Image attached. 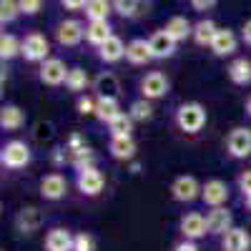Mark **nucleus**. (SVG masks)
<instances>
[{
	"label": "nucleus",
	"mask_w": 251,
	"mask_h": 251,
	"mask_svg": "<svg viewBox=\"0 0 251 251\" xmlns=\"http://www.w3.org/2000/svg\"><path fill=\"white\" fill-rule=\"evenodd\" d=\"M208 121V113H206V106L199 100H186V103H178L176 111H174V126L186 133V136H196L203 131V126Z\"/></svg>",
	"instance_id": "nucleus-1"
},
{
	"label": "nucleus",
	"mask_w": 251,
	"mask_h": 251,
	"mask_svg": "<svg viewBox=\"0 0 251 251\" xmlns=\"http://www.w3.org/2000/svg\"><path fill=\"white\" fill-rule=\"evenodd\" d=\"M241 201H244V208H246V211L251 214V194H249V196H244Z\"/></svg>",
	"instance_id": "nucleus-45"
},
{
	"label": "nucleus",
	"mask_w": 251,
	"mask_h": 251,
	"mask_svg": "<svg viewBox=\"0 0 251 251\" xmlns=\"http://www.w3.org/2000/svg\"><path fill=\"white\" fill-rule=\"evenodd\" d=\"M244 111H246V116L251 118V96L246 98V103H244Z\"/></svg>",
	"instance_id": "nucleus-46"
},
{
	"label": "nucleus",
	"mask_w": 251,
	"mask_h": 251,
	"mask_svg": "<svg viewBox=\"0 0 251 251\" xmlns=\"http://www.w3.org/2000/svg\"><path fill=\"white\" fill-rule=\"evenodd\" d=\"M169 91H171V80L161 71H149L138 80V93L146 100H161L169 96Z\"/></svg>",
	"instance_id": "nucleus-4"
},
{
	"label": "nucleus",
	"mask_w": 251,
	"mask_h": 251,
	"mask_svg": "<svg viewBox=\"0 0 251 251\" xmlns=\"http://www.w3.org/2000/svg\"><path fill=\"white\" fill-rule=\"evenodd\" d=\"M149 46H151L153 60H166V58H171V55L176 53V46H178V43L161 28V30H156V33L149 38Z\"/></svg>",
	"instance_id": "nucleus-20"
},
{
	"label": "nucleus",
	"mask_w": 251,
	"mask_h": 251,
	"mask_svg": "<svg viewBox=\"0 0 251 251\" xmlns=\"http://www.w3.org/2000/svg\"><path fill=\"white\" fill-rule=\"evenodd\" d=\"M241 40H244L246 46H251V18H249L246 23L241 25Z\"/></svg>",
	"instance_id": "nucleus-44"
},
{
	"label": "nucleus",
	"mask_w": 251,
	"mask_h": 251,
	"mask_svg": "<svg viewBox=\"0 0 251 251\" xmlns=\"http://www.w3.org/2000/svg\"><path fill=\"white\" fill-rule=\"evenodd\" d=\"M133 118L128 116V111L126 113H121L118 118H113L111 123H108V133L111 136H133Z\"/></svg>",
	"instance_id": "nucleus-34"
},
{
	"label": "nucleus",
	"mask_w": 251,
	"mask_h": 251,
	"mask_svg": "<svg viewBox=\"0 0 251 251\" xmlns=\"http://www.w3.org/2000/svg\"><path fill=\"white\" fill-rule=\"evenodd\" d=\"M188 3H191V8L196 13H206V10H211L216 5V0H188Z\"/></svg>",
	"instance_id": "nucleus-42"
},
{
	"label": "nucleus",
	"mask_w": 251,
	"mask_h": 251,
	"mask_svg": "<svg viewBox=\"0 0 251 251\" xmlns=\"http://www.w3.org/2000/svg\"><path fill=\"white\" fill-rule=\"evenodd\" d=\"M171 251H201L199 241H188V239H181L178 244H174Z\"/></svg>",
	"instance_id": "nucleus-41"
},
{
	"label": "nucleus",
	"mask_w": 251,
	"mask_h": 251,
	"mask_svg": "<svg viewBox=\"0 0 251 251\" xmlns=\"http://www.w3.org/2000/svg\"><path fill=\"white\" fill-rule=\"evenodd\" d=\"M126 60L131 66H146V63L153 60V53H151V46L146 38H133L126 43Z\"/></svg>",
	"instance_id": "nucleus-21"
},
{
	"label": "nucleus",
	"mask_w": 251,
	"mask_h": 251,
	"mask_svg": "<svg viewBox=\"0 0 251 251\" xmlns=\"http://www.w3.org/2000/svg\"><path fill=\"white\" fill-rule=\"evenodd\" d=\"M68 66L63 63L60 58H48L38 66V80L43 86L58 88V86H66V78H68Z\"/></svg>",
	"instance_id": "nucleus-8"
},
{
	"label": "nucleus",
	"mask_w": 251,
	"mask_h": 251,
	"mask_svg": "<svg viewBox=\"0 0 251 251\" xmlns=\"http://www.w3.org/2000/svg\"><path fill=\"white\" fill-rule=\"evenodd\" d=\"M208 48H211V53H214L216 58H228V55H234V53H236V48H239V38H236V33H234L231 28H219Z\"/></svg>",
	"instance_id": "nucleus-15"
},
{
	"label": "nucleus",
	"mask_w": 251,
	"mask_h": 251,
	"mask_svg": "<svg viewBox=\"0 0 251 251\" xmlns=\"http://www.w3.org/2000/svg\"><path fill=\"white\" fill-rule=\"evenodd\" d=\"M18 5L23 15H38L40 8H43V0H18Z\"/></svg>",
	"instance_id": "nucleus-40"
},
{
	"label": "nucleus",
	"mask_w": 251,
	"mask_h": 251,
	"mask_svg": "<svg viewBox=\"0 0 251 251\" xmlns=\"http://www.w3.org/2000/svg\"><path fill=\"white\" fill-rule=\"evenodd\" d=\"M178 234L181 239H188V241H199L208 234V224H206V216L201 211H188L178 219Z\"/></svg>",
	"instance_id": "nucleus-11"
},
{
	"label": "nucleus",
	"mask_w": 251,
	"mask_h": 251,
	"mask_svg": "<svg viewBox=\"0 0 251 251\" xmlns=\"http://www.w3.org/2000/svg\"><path fill=\"white\" fill-rule=\"evenodd\" d=\"M96 103H98V96L96 93H80L75 98L78 116H96Z\"/></svg>",
	"instance_id": "nucleus-36"
},
{
	"label": "nucleus",
	"mask_w": 251,
	"mask_h": 251,
	"mask_svg": "<svg viewBox=\"0 0 251 251\" xmlns=\"http://www.w3.org/2000/svg\"><path fill=\"white\" fill-rule=\"evenodd\" d=\"M128 116H131L136 123L151 121V118H153V100H146V98H136V100H131Z\"/></svg>",
	"instance_id": "nucleus-32"
},
{
	"label": "nucleus",
	"mask_w": 251,
	"mask_h": 251,
	"mask_svg": "<svg viewBox=\"0 0 251 251\" xmlns=\"http://www.w3.org/2000/svg\"><path fill=\"white\" fill-rule=\"evenodd\" d=\"M224 151L234 161L251 158V128L249 126H236V128L228 131V136L224 141Z\"/></svg>",
	"instance_id": "nucleus-3"
},
{
	"label": "nucleus",
	"mask_w": 251,
	"mask_h": 251,
	"mask_svg": "<svg viewBox=\"0 0 251 251\" xmlns=\"http://www.w3.org/2000/svg\"><path fill=\"white\" fill-rule=\"evenodd\" d=\"M123 111H121V100L118 98H98L96 103V121L108 126L113 118H118Z\"/></svg>",
	"instance_id": "nucleus-26"
},
{
	"label": "nucleus",
	"mask_w": 251,
	"mask_h": 251,
	"mask_svg": "<svg viewBox=\"0 0 251 251\" xmlns=\"http://www.w3.org/2000/svg\"><path fill=\"white\" fill-rule=\"evenodd\" d=\"M138 151L133 136H111L108 138V156L113 161H131Z\"/></svg>",
	"instance_id": "nucleus-19"
},
{
	"label": "nucleus",
	"mask_w": 251,
	"mask_h": 251,
	"mask_svg": "<svg viewBox=\"0 0 251 251\" xmlns=\"http://www.w3.org/2000/svg\"><path fill=\"white\" fill-rule=\"evenodd\" d=\"M228 196H231V191H228V183L221 181V178H208V181H203V186H201V203L208 206V208L226 206Z\"/></svg>",
	"instance_id": "nucleus-12"
},
{
	"label": "nucleus",
	"mask_w": 251,
	"mask_h": 251,
	"mask_svg": "<svg viewBox=\"0 0 251 251\" xmlns=\"http://www.w3.org/2000/svg\"><path fill=\"white\" fill-rule=\"evenodd\" d=\"M75 188L88 196V199H96L103 188H106V176L98 166H86V169H75Z\"/></svg>",
	"instance_id": "nucleus-5"
},
{
	"label": "nucleus",
	"mask_w": 251,
	"mask_h": 251,
	"mask_svg": "<svg viewBox=\"0 0 251 251\" xmlns=\"http://www.w3.org/2000/svg\"><path fill=\"white\" fill-rule=\"evenodd\" d=\"M111 35H113V28H111L108 20H88V25H86V40H88L93 48L103 46Z\"/></svg>",
	"instance_id": "nucleus-25"
},
{
	"label": "nucleus",
	"mask_w": 251,
	"mask_h": 251,
	"mask_svg": "<svg viewBox=\"0 0 251 251\" xmlns=\"http://www.w3.org/2000/svg\"><path fill=\"white\" fill-rule=\"evenodd\" d=\"M93 93L98 98H121V80L113 71H100L93 78Z\"/></svg>",
	"instance_id": "nucleus-16"
},
{
	"label": "nucleus",
	"mask_w": 251,
	"mask_h": 251,
	"mask_svg": "<svg viewBox=\"0 0 251 251\" xmlns=\"http://www.w3.org/2000/svg\"><path fill=\"white\" fill-rule=\"evenodd\" d=\"M88 86H93V83H91L88 73L83 71V68L75 66V68L68 71V78H66V91H68V93L80 96V93H86V91H88Z\"/></svg>",
	"instance_id": "nucleus-29"
},
{
	"label": "nucleus",
	"mask_w": 251,
	"mask_h": 251,
	"mask_svg": "<svg viewBox=\"0 0 251 251\" xmlns=\"http://www.w3.org/2000/svg\"><path fill=\"white\" fill-rule=\"evenodd\" d=\"M83 13H86L88 20H108V15L116 13L113 10V0H88Z\"/></svg>",
	"instance_id": "nucleus-31"
},
{
	"label": "nucleus",
	"mask_w": 251,
	"mask_h": 251,
	"mask_svg": "<svg viewBox=\"0 0 251 251\" xmlns=\"http://www.w3.org/2000/svg\"><path fill=\"white\" fill-rule=\"evenodd\" d=\"M96 55H98V60H103V63H118V60L126 58V43H123L118 35H111L106 43L96 48Z\"/></svg>",
	"instance_id": "nucleus-23"
},
{
	"label": "nucleus",
	"mask_w": 251,
	"mask_h": 251,
	"mask_svg": "<svg viewBox=\"0 0 251 251\" xmlns=\"http://www.w3.org/2000/svg\"><path fill=\"white\" fill-rule=\"evenodd\" d=\"M13 224H15V228H18L20 234L30 236V234H35L38 228L46 224V216H43V211H40V208H35V206H23V208L15 214Z\"/></svg>",
	"instance_id": "nucleus-13"
},
{
	"label": "nucleus",
	"mask_w": 251,
	"mask_h": 251,
	"mask_svg": "<svg viewBox=\"0 0 251 251\" xmlns=\"http://www.w3.org/2000/svg\"><path fill=\"white\" fill-rule=\"evenodd\" d=\"M20 53H23V40H18L10 33L0 35V58H3V60H13Z\"/></svg>",
	"instance_id": "nucleus-33"
},
{
	"label": "nucleus",
	"mask_w": 251,
	"mask_h": 251,
	"mask_svg": "<svg viewBox=\"0 0 251 251\" xmlns=\"http://www.w3.org/2000/svg\"><path fill=\"white\" fill-rule=\"evenodd\" d=\"M73 236L71 228H63V226H53L48 228V234L43 239V249L46 251H73Z\"/></svg>",
	"instance_id": "nucleus-18"
},
{
	"label": "nucleus",
	"mask_w": 251,
	"mask_h": 251,
	"mask_svg": "<svg viewBox=\"0 0 251 251\" xmlns=\"http://www.w3.org/2000/svg\"><path fill=\"white\" fill-rule=\"evenodd\" d=\"M50 43H48V38L43 35V33H38V30H33V33H28L25 38H23V55L25 58V63H43V60H48L50 55Z\"/></svg>",
	"instance_id": "nucleus-9"
},
{
	"label": "nucleus",
	"mask_w": 251,
	"mask_h": 251,
	"mask_svg": "<svg viewBox=\"0 0 251 251\" xmlns=\"http://www.w3.org/2000/svg\"><path fill=\"white\" fill-rule=\"evenodd\" d=\"M163 30L169 33L176 43H181V40H186V38H191V33H194V23H188V20L183 18V15H174L169 23L163 25Z\"/></svg>",
	"instance_id": "nucleus-28"
},
{
	"label": "nucleus",
	"mask_w": 251,
	"mask_h": 251,
	"mask_svg": "<svg viewBox=\"0 0 251 251\" xmlns=\"http://www.w3.org/2000/svg\"><path fill=\"white\" fill-rule=\"evenodd\" d=\"M226 75L234 86H251V60L249 58H234L226 68Z\"/></svg>",
	"instance_id": "nucleus-24"
},
{
	"label": "nucleus",
	"mask_w": 251,
	"mask_h": 251,
	"mask_svg": "<svg viewBox=\"0 0 251 251\" xmlns=\"http://www.w3.org/2000/svg\"><path fill=\"white\" fill-rule=\"evenodd\" d=\"M201 186L203 183H199V178L196 176H191V174H181V176H176L174 181H171V199L176 201V203H194L196 199H201Z\"/></svg>",
	"instance_id": "nucleus-6"
},
{
	"label": "nucleus",
	"mask_w": 251,
	"mask_h": 251,
	"mask_svg": "<svg viewBox=\"0 0 251 251\" xmlns=\"http://www.w3.org/2000/svg\"><path fill=\"white\" fill-rule=\"evenodd\" d=\"M33 161V151L30 146L25 141L20 138H13V141H5L3 149H0V166L8 171H20L25 169V166H30Z\"/></svg>",
	"instance_id": "nucleus-2"
},
{
	"label": "nucleus",
	"mask_w": 251,
	"mask_h": 251,
	"mask_svg": "<svg viewBox=\"0 0 251 251\" xmlns=\"http://www.w3.org/2000/svg\"><path fill=\"white\" fill-rule=\"evenodd\" d=\"M53 138V123H48V121H38L35 126H33V141L35 143H48Z\"/></svg>",
	"instance_id": "nucleus-37"
},
{
	"label": "nucleus",
	"mask_w": 251,
	"mask_h": 251,
	"mask_svg": "<svg viewBox=\"0 0 251 251\" xmlns=\"http://www.w3.org/2000/svg\"><path fill=\"white\" fill-rule=\"evenodd\" d=\"M86 3H88V0H60V5L63 8H66V10H86Z\"/></svg>",
	"instance_id": "nucleus-43"
},
{
	"label": "nucleus",
	"mask_w": 251,
	"mask_h": 251,
	"mask_svg": "<svg viewBox=\"0 0 251 251\" xmlns=\"http://www.w3.org/2000/svg\"><path fill=\"white\" fill-rule=\"evenodd\" d=\"M221 251H251V234L244 226H234L221 236Z\"/></svg>",
	"instance_id": "nucleus-22"
},
{
	"label": "nucleus",
	"mask_w": 251,
	"mask_h": 251,
	"mask_svg": "<svg viewBox=\"0 0 251 251\" xmlns=\"http://www.w3.org/2000/svg\"><path fill=\"white\" fill-rule=\"evenodd\" d=\"M38 194H40L43 201H50V203L63 201L68 196V178L60 171H50L38 181Z\"/></svg>",
	"instance_id": "nucleus-7"
},
{
	"label": "nucleus",
	"mask_w": 251,
	"mask_h": 251,
	"mask_svg": "<svg viewBox=\"0 0 251 251\" xmlns=\"http://www.w3.org/2000/svg\"><path fill=\"white\" fill-rule=\"evenodd\" d=\"M206 224H208V236H224L226 231L234 228V214L226 206H216L206 214Z\"/></svg>",
	"instance_id": "nucleus-14"
},
{
	"label": "nucleus",
	"mask_w": 251,
	"mask_h": 251,
	"mask_svg": "<svg viewBox=\"0 0 251 251\" xmlns=\"http://www.w3.org/2000/svg\"><path fill=\"white\" fill-rule=\"evenodd\" d=\"M216 30H219V25L214 23L211 18H201L199 23H194V33H191V38H194V43H196V46L206 48V46H211V40H214Z\"/></svg>",
	"instance_id": "nucleus-27"
},
{
	"label": "nucleus",
	"mask_w": 251,
	"mask_h": 251,
	"mask_svg": "<svg viewBox=\"0 0 251 251\" xmlns=\"http://www.w3.org/2000/svg\"><path fill=\"white\" fill-rule=\"evenodd\" d=\"M18 15H23V13H20L18 0H0V25H3V28L10 25Z\"/></svg>",
	"instance_id": "nucleus-35"
},
{
	"label": "nucleus",
	"mask_w": 251,
	"mask_h": 251,
	"mask_svg": "<svg viewBox=\"0 0 251 251\" xmlns=\"http://www.w3.org/2000/svg\"><path fill=\"white\" fill-rule=\"evenodd\" d=\"M73 251H96V236L88 231H78L73 236Z\"/></svg>",
	"instance_id": "nucleus-38"
},
{
	"label": "nucleus",
	"mask_w": 251,
	"mask_h": 251,
	"mask_svg": "<svg viewBox=\"0 0 251 251\" xmlns=\"http://www.w3.org/2000/svg\"><path fill=\"white\" fill-rule=\"evenodd\" d=\"M25 121H28L25 111L20 106H15V103H5V106L0 108V128H3L5 133L20 131L25 126Z\"/></svg>",
	"instance_id": "nucleus-17"
},
{
	"label": "nucleus",
	"mask_w": 251,
	"mask_h": 251,
	"mask_svg": "<svg viewBox=\"0 0 251 251\" xmlns=\"http://www.w3.org/2000/svg\"><path fill=\"white\" fill-rule=\"evenodd\" d=\"M236 188L241 191V199L251 194V169L239 171V176H236Z\"/></svg>",
	"instance_id": "nucleus-39"
},
{
	"label": "nucleus",
	"mask_w": 251,
	"mask_h": 251,
	"mask_svg": "<svg viewBox=\"0 0 251 251\" xmlns=\"http://www.w3.org/2000/svg\"><path fill=\"white\" fill-rule=\"evenodd\" d=\"M146 0H113V10L121 15V18H126V20H133V18H138L143 10H146Z\"/></svg>",
	"instance_id": "nucleus-30"
},
{
	"label": "nucleus",
	"mask_w": 251,
	"mask_h": 251,
	"mask_svg": "<svg viewBox=\"0 0 251 251\" xmlns=\"http://www.w3.org/2000/svg\"><path fill=\"white\" fill-rule=\"evenodd\" d=\"M53 33H55L58 46L75 48V46H80V40L86 38V25H83L80 20H75V18H68V20H60Z\"/></svg>",
	"instance_id": "nucleus-10"
}]
</instances>
